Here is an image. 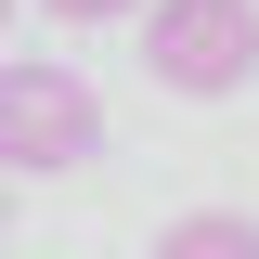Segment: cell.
Listing matches in <instances>:
<instances>
[{
  "label": "cell",
  "mask_w": 259,
  "mask_h": 259,
  "mask_svg": "<svg viewBox=\"0 0 259 259\" xmlns=\"http://www.w3.org/2000/svg\"><path fill=\"white\" fill-rule=\"evenodd\" d=\"M156 259H259V221L246 207H182V221L156 233Z\"/></svg>",
  "instance_id": "3957f363"
},
{
  "label": "cell",
  "mask_w": 259,
  "mask_h": 259,
  "mask_svg": "<svg viewBox=\"0 0 259 259\" xmlns=\"http://www.w3.org/2000/svg\"><path fill=\"white\" fill-rule=\"evenodd\" d=\"M39 13H65V26H117V13H143V0H39Z\"/></svg>",
  "instance_id": "277c9868"
},
{
  "label": "cell",
  "mask_w": 259,
  "mask_h": 259,
  "mask_svg": "<svg viewBox=\"0 0 259 259\" xmlns=\"http://www.w3.org/2000/svg\"><path fill=\"white\" fill-rule=\"evenodd\" d=\"M104 156V91L52 52L0 65V168H91Z\"/></svg>",
  "instance_id": "7a4b0ae2"
},
{
  "label": "cell",
  "mask_w": 259,
  "mask_h": 259,
  "mask_svg": "<svg viewBox=\"0 0 259 259\" xmlns=\"http://www.w3.org/2000/svg\"><path fill=\"white\" fill-rule=\"evenodd\" d=\"M0 26H13V0H0Z\"/></svg>",
  "instance_id": "8992f818"
},
{
  "label": "cell",
  "mask_w": 259,
  "mask_h": 259,
  "mask_svg": "<svg viewBox=\"0 0 259 259\" xmlns=\"http://www.w3.org/2000/svg\"><path fill=\"white\" fill-rule=\"evenodd\" d=\"M0 233H13V168H0Z\"/></svg>",
  "instance_id": "5b68a950"
},
{
  "label": "cell",
  "mask_w": 259,
  "mask_h": 259,
  "mask_svg": "<svg viewBox=\"0 0 259 259\" xmlns=\"http://www.w3.org/2000/svg\"><path fill=\"white\" fill-rule=\"evenodd\" d=\"M143 78L168 104H233L259 78V0H143Z\"/></svg>",
  "instance_id": "6da1fadb"
}]
</instances>
